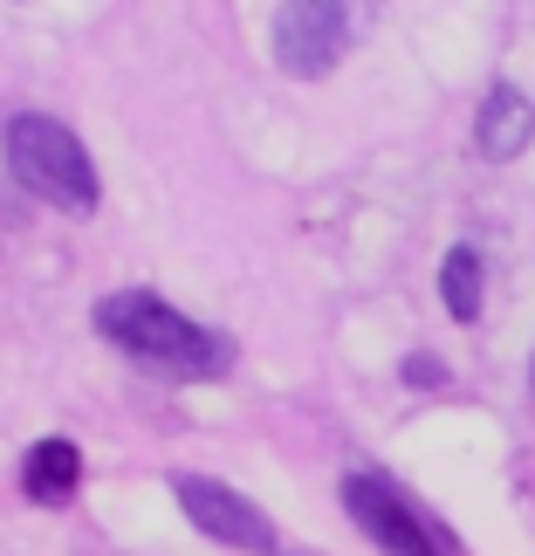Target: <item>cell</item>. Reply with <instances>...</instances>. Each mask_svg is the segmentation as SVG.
Returning <instances> with one entry per match:
<instances>
[{
	"label": "cell",
	"mask_w": 535,
	"mask_h": 556,
	"mask_svg": "<svg viewBox=\"0 0 535 556\" xmlns=\"http://www.w3.org/2000/svg\"><path fill=\"white\" fill-rule=\"evenodd\" d=\"M405 378H412L419 392H433V384H440V365H433V357H405Z\"/></svg>",
	"instance_id": "cell-9"
},
{
	"label": "cell",
	"mask_w": 535,
	"mask_h": 556,
	"mask_svg": "<svg viewBox=\"0 0 535 556\" xmlns=\"http://www.w3.org/2000/svg\"><path fill=\"white\" fill-rule=\"evenodd\" d=\"M440 295H446V309H454V324H481V254L474 248H446Z\"/></svg>",
	"instance_id": "cell-8"
},
{
	"label": "cell",
	"mask_w": 535,
	"mask_h": 556,
	"mask_svg": "<svg viewBox=\"0 0 535 556\" xmlns=\"http://www.w3.org/2000/svg\"><path fill=\"white\" fill-rule=\"evenodd\" d=\"M344 508H351V522H357L384 556H460L454 536H446V529L425 516V508L405 495V488L378 481V475H351V481H344Z\"/></svg>",
	"instance_id": "cell-4"
},
{
	"label": "cell",
	"mask_w": 535,
	"mask_h": 556,
	"mask_svg": "<svg viewBox=\"0 0 535 556\" xmlns=\"http://www.w3.org/2000/svg\"><path fill=\"white\" fill-rule=\"evenodd\" d=\"M173 488H179V508L192 516V529H200V536L227 543V549H247V556H268V549H275L268 516H262L254 502H241L233 488L206 481V475H179Z\"/></svg>",
	"instance_id": "cell-5"
},
{
	"label": "cell",
	"mask_w": 535,
	"mask_h": 556,
	"mask_svg": "<svg viewBox=\"0 0 535 556\" xmlns=\"http://www.w3.org/2000/svg\"><path fill=\"white\" fill-rule=\"evenodd\" d=\"M97 330L111 337L117 351H131L138 365H158L173 378H220L233 365V344L213 337L206 324H192L186 309H173L152 289H124L97 303Z\"/></svg>",
	"instance_id": "cell-1"
},
{
	"label": "cell",
	"mask_w": 535,
	"mask_h": 556,
	"mask_svg": "<svg viewBox=\"0 0 535 556\" xmlns=\"http://www.w3.org/2000/svg\"><path fill=\"white\" fill-rule=\"evenodd\" d=\"M0 144H8V173L28 186L35 200H49L62 213H90L97 206V165H90L82 138L62 117L21 111V117H8Z\"/></svg>",
	"instance_id": "cell-2"
},
{
	"label": "cell",
	"mask_w": 535,
	"mask_h": 556,
	"mask_svg": "<svg viewBox=\"0 0 535 556\" xmlns=\"http://www.w3.org/2000/svg\"><path fill=\"white\" fill-rule=\"evenodd\" d=\"M384 0H282L275 14V70L295 83L330 76L351 55V41L378 21Z\"/></svg>",
	"instance_id": "cell-3"
},
{
	"label": "cell",
	"mask_w": 535,
	"mask_h": 556,
	"mask_svg": "<svg viewBox=\"0 0 535 556\" xmlns=\"http://www.w3.org/2000/svg\"><path fill=\"white\" fill-rule=\"evenodd\" d=\"M528 138H535V103L515 90V83H495V90H487V103H481V117H474L481 159H522Z\"/></svg>",
	"instance_id": "cell-6"
},
{
	"label": "cell",
	"mask_w": 535,
	"mask_h": 556,
	"mask_svg": "<svg viewBox=\"0 0 535 556\" xmlns=\"http://www.w3.org/2000/svg\"><path fill=\"white\" fill-rule=\"evenodd\" d=\"M21 488H28V502L62 508L82 488V454H76L69 440H35L28 460H21Z\"/></svg>",
	"instance_id": "cell-7"
}]
</instances>
